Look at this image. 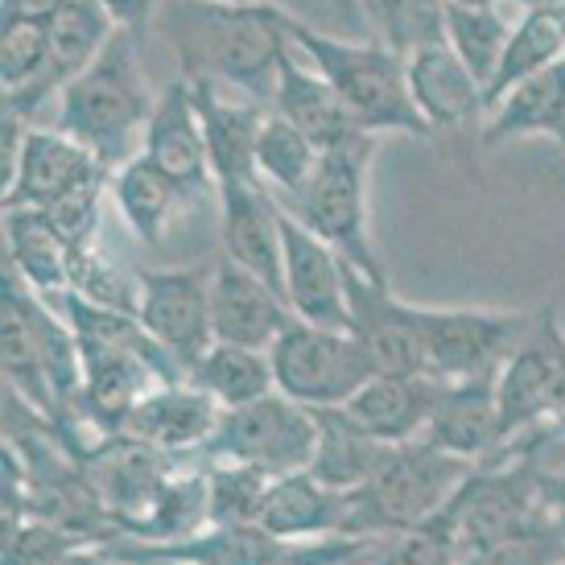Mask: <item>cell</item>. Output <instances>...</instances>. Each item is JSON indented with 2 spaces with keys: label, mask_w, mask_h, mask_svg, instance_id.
<instances>
[{
  "label": "cell",
  "mask_w": 565,
  "mask_h": 565,
  "mask_svg": "<svg viewBox=\"0 0 565 565\" xmlns=\"http://www.w3.org/2000/svg\"><path fill=\"white\" fill-rule=\"evenodd\" d=\"M232 4H260V0H232Z\"/></svg>",
  "instance_id": "bcb514c9"
},
{
  "label": "cell",
  "mask_w": 565,
  "mask_h": 565,
  "mask_svg": "<svg viewBox=\"0 0 565 565\" xmlns=\"http://www.w3.org/2000/svg\"><path fill=\"white\" fill-rule=\"evenodd\" d=\"M186 380L194 388H203L211 401H220V408H239L268 393H277L268 351H252V347H232V343L211 347L203 360L190 367Z\"/></svg>",
  "instance_id": "d6a6232c"
},
{
  "label": "cell",
  "mask_w": 565,
  "mask_h": 565,
  "mask_svg": "<svg viewBox=\"0 0 565 565\" xmlns=\"http://www.w3.org/2000/svg\"><path fill=\"white\" fill-rule=\"evenodd\" d=\"M422 438L446 455L487 462L500 450V376L441 384Z\"/></svg>",
  "instance_id": "603a6c76"
},
{
  "label": "cell",
  "mask_w": 565,
  "mask_h": 565,
  "mask_svg": "<svg viewBox=\"0 0 565 565\" xmlns=\"http://www.w3.org/2000/svg\"><path fill=\"white\" fill-rule=\"evenodd\" d=\"M294 310L285 294H277L265 277L248 273L244 265L220 256L215 277H211V322H215V343L252 347V351H273V343L294 327Z\"/></svg>",
  "instance_id": "ac0fdd59"
},
{
  "label": "cell",
  "mask_w": 565,
  "mask_h": 565,
  "mask_svg": "<svg viewBox=\"0 0 565 565\" xmlns=\"http://www.w3.org/2000/svg\"><path fill=\"white\" fill-rule=\"evenodd\" d=\"M479 462L471 458L446 455L425 438L401 441L388 462L355 491H347L351 500V536H396L438 516L446 503L455 500L462 483L475 475Z\"/></svg>",
  "instance_id": "5b68a950"
},
{
  "label": "cell",
  "mask_w": 565,
  "mask_h": 565,
  "mask_svg": "<svg viewBox=\"0 0 565 565\" xmlns=\"http://www.w3.org/2000/svg\"><path fill=\"white\" fill-rule=\"evenodd\" d=\"M104 4H108V13L116 17V25L141 30L145 21H158V13L170 0H104Z\"/></svg>",
  "instance_id": "ab89813d"
},
{
  "label": "cell",
  "mask_w": 565,
  "mask_h": 565,
  "mask_svg": "<svg viewBox=\"0 0 565 565\" xmlns=\"http://www.w3.org/2000/svg\"><path fill=\"white\" fill-rule=\"evenodd\" d=\"M211 277L215 265H186V268H137L141 301L137 318L153 334V343L190 367L215 347V322H211Z\"/></svg>",
  "instance_id": "7c38bea8"
},
{
  "label": "cell",
  "mask_w": 565,
  "mask_h": 565,
  "mask_svg": "<svg viewBox=\"0 0 565 565\" xmlns=\"http://www.w3.org/2000/svg\"><path fill=\"white\" fill-rule=\"evenodd\" d=\"M54 310L71 322L83 355V422L104 434H120L125 417L161 384H182L186 367L170 360L137 315L108 310L79 294H58Z\"/></svg>",
  "instance_id": "7a4b0ae2"
},
{
  "label": "cell",
  "mask_w": 565,
  "mask_h": 565,
  "mask_svg": "<svg viewBox=\"0 0 565 565\" xmlns=\"http://www.w3.org/2000/svg\"><path fill=\"white\" fill-rule=\"evenodd\" d=\"M220 239L223 256L265 277L277 294H285L281 260V203L273 199L265 182H220Z\"/></svg>",
  "instance_id": "d6986e66"
},
{
  "label": "cell",
  "mask_w": 565,
  "mask_h": 565,
  "mask_svg": "<svg viewBox=\"0 0 565 565\" xmlns=\"http://www.w3.org/2000/svg\"><path fill=\"white\" fill-rule=\"evenodd\" d=\"M158 25L186 79H211L273 108L281 58L294 50V17L273 0H170Z\"/></svg>",
  "instance_id": "6da1fadb"
},
{
  "label": "cell",
  "mask_w": 565,
  "mask_h": 565,
  "mask_svg": "<svg viewBox=\"0 0 565 565\" xmlns=\"http://www.w3.org/2000/svg\"><path fill=\"white\" fill-rule=\"evenodd\" d=\"M462 562V541H458L455 500L441 508L438 516L413 524L405 533L384 536L372 565H458Z\"/></svg>",
  "instance_id": "d590c367"
},
{
  "label": "cell",
  "mask_w": 565,
  "mask_h": 565,
  "mask_svg": "<svg viewBox=\"0 0 565 565\" xmlns=\"http://www.w3.org/2000/svg\"><path fill=\"white\" fill-rule=\"evenodd\" d=\"M281 239H285V301L301 322L315 327H351V306H347V260L318 239L298 215L281 206Z\"/></svg>",
  "instance_id": "5bb4252c"
},
{
  "label": "cell",
  "mask_w": 565,
  "mask_h": 565,
  "mask_svg": "<svg viewBox=\"0 0 565 565\" xmlns=\"http://www.w3.org/2000/svg\"><path fill=\"white\" fill-rule=\"evenodd\" d=\"M524 137H553V141L565 137V58L529 75L524 83H516L495 108L487 111V149L508 141H524Z\"/></svg>",
  "instance_id": "f1b7e54d"
},
{
  "label": "cell",
  "mask_w": 565,
  "mask_h": 565,
  "mask_svg": "<svg viewBox=\"0 0 565 565\" xmlns=\"http://www.w3.org/2000/svg\"><path fill=\"white\" fill-rule=\"evenodd\" d=\"M327 4L334 9V17H339L355 38L372 30V25H367V13H363V0H327Z\"/></svg>",
  "instance_id": "b9f144b4"
},
{
  "label": "cell",
  "mask_w": 565,
  "mask_h": 565,
  "mask_svg": "<svg viewBox=\"0 0 565 565\" xmlns=\"http://www.w3.org/2000/svg\"><path fill=\"white\" fill-rule=\"evenodd\" d=\"M372 158H376V141H360L322 153L310 186L301 190L285 211L298 215L318 239H327L351 268H360L367 277H388V268H384L376 244H372V232H367V170H372Z\"/></svg>",
  "instance_id": "8992f818"
},
{
  "label": "cell",
  "mask_w": 565,
  "mask_h": 565,
  "mask_svg": "<svg viewBox=\"0 0 565 565\" xmlns=\"http://www.w3.org/2000/svg\"><path fill=\"white\" fill-rule=\"evenodd\" d=\"M438 393L441 384L429 376H372L343 408L360 425H367L376 438L401 446V441H417L425 434Z\"/></svg>",
  "instance_id": "83f0119b"
},
{
  "label": "cell",
  "mask_w": 565,
  "mask_h": 565,
  "mask_svg": "<svg viewBox=\"0 0 565 565\" xmlns=\"http://www.w3.org/2000/svg\"><path fill=\"white\" fill-rule=\"evenodd\" d=\"M285 541L260 524H206L182 541L111 536L99 553L120 565H277Z\"/></svg>",
  "instance_id": "2e32d148"
},
{
  "label": "cell",
  "mask_w": 565,
  "mask_h": 565,
  "mask_svg": "<svg viewBox=\"0 0 565 565\" xmlns=\"http://www.w3.org/2000/svg\"><path fill=\"white\" fill-rule=\"evenodd\" d=\"M220 401H211L203 388L182 380V384H161L149 396H141L120 425V434L145 441L153 450H166L173 458L190 455V450L203 455L211 434L220 429Z\"/></svg>",
  "instance_id": "ffe728a7"
},
{
  "label": "cell",
  "mask_w": 565,
  "mask_h": 565,
  "mask_svg": "<svg viewBox=\"0 0 565 565\" xmlns=\"http://www.w3.org/2000/svg\"><path fill=\"white\" fill-rule=\"evenodd\" d=\"M120 30L116 17L108 13L104 0H71L63 4L54 21H50V58H46V75H42V87H38V99H33V116L46 104L50 95H63L66 83H75L87 71V66L104 54V46L111 42V33Z\"/></svg>",
  "instance_id": "484cf974"
},
{
  "label": "cell",
  "mask_w": 565,
  "mask_h": 565,
  "mask_svg": "<svg viewBox=\"0 0 565 565\" xmlns=\"http://www.w3.org/2000/svg\"><path fill=\"white\" fill-rule=\"evenodd\" d=\"M79 248L58 223L42 211H4V268L42 298H58L71 289Z\"/></svg>",
  "instance_id": "cb8c5ba5"
},
{
  "label": "cell",
  "mask_w": 565,
  "mask_h": 565,
  "mask_svg": "<svg viewBox=\"0 0 565 565\" xmlns=\"http://www.w3.org/2000/svg\"><path fill=\"white\" fill-rule=\"evenodd\" d=\"M512 25L516 21H508L503 17V4H450L446 0V42L458 50V58L471 66V75L479 83L495 79V66L503 58V46H508V38H512Z\"/></svg>",
  "instance_id": "836d02e7"
},
{
  "label": "cell",
  "mask_w": 565,
  "mask_h": 565,
  "mask_svg": "<svg viewBox=\"0 0 565 565\" xmlns=\"http://www.w3.org/2000/svg\"><path fill=\"white\" fill-rule=\"evenodd\" d=\"M194 83V99H199V116L206 128V149H211V170H215V186L220 182H260L256 173V141H260V125H265V104H256L248 95L220 87L211 79Z\"/></svg>",
  "instance_id": "7402d4cb"
},
{
  "label": "cell",
  "mask_w": 565,
  "mask_h": 565,
  "mask_svg": "<svg viewBox=\"0 0 565 565\" xmlns=\"http://www.w3.org/2000/svg\"><path fill=\"white\" fill-rule=\"evenodd\" d=\"M347 520H351L347 491H334L318 483L310 471H298L273 479L256 524L281 541H315V536H351Z\"/></svg>",
  "instance_id": "d4e9b609"
},
{
  "label": "cell",
  "mask_w": 565,
  "mask_h": 565,
  "mask_svg": "<svg viewBox=\"0 0 565 565\" xmlns=\"http://www.w3.org/2000/svg\"><path fill=\"white\" fill-rule=\"evenodd\" d=\"M557 145H562V149H565V137H562V141H557Z\"/></svg>",
  "instance_id": "7dc6e473"
},
{
  "label": "cell",
  "mask_w": 565,
  "mask_h": 565,
  "mask_svg": "<svg viewBox=\"0 0 565 565\" xmlns=\"http://www.w3.org/2000/svg\"><path fill=\"white\" fill-rule=\"evenodd\" d=\"M0 550H4V562L0 565H58L75 550H92V545H83L79 536L58 529L54 520L25 516L13 533L0 536Z\"/></svg>",
  "instance_id": "74e56055"
},
{
  "label": "cell",
  "mask_w": 565,
  "mask_h": 565,
  "mask_svg": "<svg viewBox=\"0 0 565 565\" xmlns=\"http://www.w3.org/2000/svg\"><path fill=\"white\" fill-rule=\"evenodd\" d=\"M141 158H149L161 173H170L182 186L186 199H199L215 190V170H211V149H206V128L199 116L194 83L178 75L161 87L158 108L149 116L141 137Z\"/></svg>",
  "instance_id": "9a60e30c"
},
{
  "label": "cell",
  "mask_w": 565,
  "mask_h": 565,
  "mask_svg": "<svg viewBox=\"0 0 565 565\" xmlns=\"http://www.w3.org/2000/svg\"><path fill=\"white\" fill-rule=\"evenodd\" d=\"M111 199L120 206L128 232L141 244H161L166 232H170L173 215H178V206L186 203L182 186L173 182L170 173H161L149 158H141V153L111 173Z\"/></svg>",
  "instance_id": "4dcf8cb0"
},
{
  "label": "cell",
  "mask_w": 565,
  "mask_h": 565,
  "mask_svg": "<svg viewBox=\"0 0 565 565\" xmlns=\"http://www.w3.org/2000/svg\"><path fill=\"white\" fill-rule=\"evenodd\" d=\"M347 306H351L347 330L360 339L376 376H425V339L417 306L396 298L388 277H367L347 265Z\"/></svg>",
  "instance_id": "4fadbf2b"
},
{
  "label": "cell",
  "mask_w": 565,
  "mask_h": 565,
  "mask_svg": "<svg viewBox=\"0 0 565 565\" xmlns=\"http://www.w3.org/2000/svg\"><path fill=\"white\" fill-rule=\"evenodd\" d=\"M318 446L310 458V475L334 491H355L388 462L396 446L376 438L367 425H360L347 408H315Z\"/></svg>",
  "instance_id": "4316f807"
},
{
  "label": "cell",
  "mask_w": 565,
  "mask_h": 565,
  "mask_svg": "<svg viewBox=\"0 0 565 565\" xmlns=\"http://www.w3.org/2000/svg\"><path fill=\"white\" fill-rule=\"evenodd\" d=\"M111 186V170L63 128L30 125L4 173V211H58L87 190Z\"/></svg>",
  "instance_id": "8fae6325"
},
{
  "label": "cell",
  "mask_w": 565,
  "mask_h": 565,
  "mask_svg": "<svg viewBox=\"0 0 565 565\" xmlns=\"http://www.w3.org/2000/svg\"><path fill=\"white\" fill-rule=\"evenodd\" d=\"M565 58V0H533L520 9L512 38L503 46V58L495 66V79L487 83V111L529 75Z\"/></svg>",
  "instance_id": "f546056e"
},
{
  "label": "cell",
  "mask_w": 565,
  "mask_h": 565,
  "mask_svg": "<svg viewBox=\"0 0 565 565\" xmlns=\"http://www.w3.org/2000/svg\"><path fill=\"white\" fill-rule=\"evenodd\" d=\"M550 429L565 441V327L557 310H536L533 330L500 372V450Z\"/></svg>",
  "instance_id": "9c48e42d"
},
{
  "label": "cell",
  "mask_w": 565,
  "mask_h": 565,
  "mask_svg": "<svg viewBox=\"0 0 565 565\" xmlns=\"http://www.w3.org/2000/svg\"><path fill=\"white\" fill-rule=\"evenodd\" d=\"M318 161H322V149L294 120H285L268 108L265 125H260V141H256V173L273 190V199L281 206L294 203L301 190L310 186Z\"/></svg>",
  "instance_id": "1f68e13d"
},
{
  "label": "cell",
  "mask_w": 565,
  "mask_h": 565,
  "mask_svg": "<svg viewBox=\"0 0 565 565\" xmlns=\"http://www.w3.org/2000/svg\"><path fill=\"white\" fill-rule=\"evenodd\" d=\"M425 339V376L438 384L500 376L512 351L533 330L536 310H471V306H417Z\"/></svg>",
  "instance_id": "52a82bcc"
},
{
  "label": "cell",
  "mask_w": 565,
  "mask_h": 565,
  "mask_svg": "<svg viewBox=\"0 0 565 565\" xmlns=\"http://www.w3.org/2000/svg\"><path fill=\"white\" fill-rule=\"evenodd\" d=\"M363 13L380 42L396 54L446 33V0H363Z\"/></svg>",
  "instance_id": "8d00e7d4"
},
{
  "label": "cell",
  "mask_w": 565,
  "mask_h": 565,
  "mask_svg": "<svg viewBox=\"0 0 565 565\" xmlns=\"http://www.w3.org/2000/svg\"><path fill=\"white\" fill-rule=\"evenodd\" d=\"M450 4H479V9H487V4H516V0H450Z\"/></svg>",
  "instance_id": "f6af8a7d"
},
{
  "label": "cell",
  "mask_w": 565,
  "mask_h": 565,
  "mask_svg": "<svg viewBox=\"0 0 565 565\" xmlns=\"http://www.w3.org/2000/svg\"><path fill=\"white\" fill-rule=\"evenodd\" d=\"M58 565H120V562H108L99 550H75L66 562H58Z\"/></svg>",
  "instance_id": "ee69618b"
},
{
  "label": "cell",
  "mask_w": 565,
  "mask_h": 565,
  "mask_svg": "<svg viewBox=\"0 0 565 565\" xmlns=\"http://www.w3.org/2000/svg\"><path fill=\"white\" fill-rule=\"evenodd\" d=\"M408 87L425 116L429 132H458V128H483L487 92L471 75V66L458 58V50L446 42V33L429 38L405 54Z\"/></svg>",
  "instance_id": "e0dca14e"
},
{
  "label": "cell",
  "mask_w": 565,
  "mask_h": 565,
  "mask_svg": "<svg viewBox=\"0 0 565 565\" xmlns=\"http://www.w3.org/2000/svg\"><path fill=\"white\" fill-rule=\"evenodd\" d=\"M318 446L315 408L289 401L285 393H268L252 405L223 408L220 429L203 446L206 462H239L256 467L268 479L310 471Z\"/></svg>",
  "instance_id": "ba28073f"
},
{
  "label": "cell",
  "mask_w": 565,
  "mask_h": 565,
  "mask_svg": "<svg viewBox=\"0 0 565 565\" xmlns=\"http://www.w3.org/2000/svg\"><path fill=\"white\" fill-rule=\"evenodd\" d=\"M273 111L285 116V120H294L322 153L347 149V145H360V141H376L372 132H363L355 125V116L347 111L339 92L301 58L298 46L281 58V75H277V92H273Z\"/></svg>",
  "instance_id": "44dd1931"
},
{
  "label": "cell",
  "mask_w": 565,
  "mask_h": 565,
  "mask_svg": "<svg viewBox=\"0 0 565 565\" xmlns=\"http://www.w3.org/2000/svg\"><path fill=\"white\" fill-rule=\"evenodd\" d=\"M268 360L277 393L306 408H343L376 376L351 330L315 327L301 318H294V327L273 343Z\"/></svg>",
  "instance_id": "30bf717a"
},
{
  "label": "cell",
  "mask_w": 565,
  "mask_h": 565,
  "mask_svg": "<svg viewBox=\"0 0 565 565\" xmlns=\"http://www.w3.org/2000/svg\"><path fill=\"white\" fill-rule=\"evenodd\" d=\"M553 524L565 536V471H557V483H553Z\"/></svg>",
  "instance_id": "7bdbcfd3"
},
{
  "label": "cell",
  "mask_w": 565,
  "mask_h": 565,
  "mask_svg": "<svg viewBox=\"0 0 565 565\" xmlns=\"http://www.w3.org/2000/svg\"><path fill=\"white\" fill-rule=\"evenodd\" d=\"M268 487L273 479L256 467L206 462V524H256Z\"/></svg>",
  "instance_id": "e575fe53"
},
{
  "label": "cell",
  "mask_w": 565,
  "mask_h": 565,
  "mask_svg": "<svg viewBox=\"0 0 565 565\" xmlns=\"http://www.w3.org/2000/svg\"><path fill=\"white\" fill-rule=\"evenodd\" d=\"M71 0H0V17H33V21H54V13Z\"/></svg>",
  "instance_id": "60d3db41"
},
{
  "label": "cell",
  "mask_w": 565,
  "mask_h": 565,
  "mask_svg": "<svg viewBox=\"0 0 565 565\" xmlns=\"http://www.w3.org/2000/svg\"><path fill=\"white\" fill-rule=\"evenodd\" d=\"M294 46L318 75L339 92L347 111L355 116V125L372 137L384 132H408V137H434L425 116L417 111L413 87H408L405 54L384 46L380 38H330V33L310 30L306 21L294 17Z\"/></svg>",
  "instance_id": "277c9868"
},
{
  "label": "cell",
  "mask_w": 565,
  "mask_h": 565,
  "mask_svg": "<svg viewBox=\"0 0 565 565\" xmlns=\"http://www.w3.org/2000/svg\"><path fill=\"white\" fill-rule=\"evenodd\" d=\"M458 565H565V536L557 529L512 536V541H500V545L462 553Z\"/></svg>",
  "instance_id": "f35d334b"
},
{
  "label": "cell",
  "mask_w": 565,
  "mask_h": 565,
  "mask_svg": "<svg viewBox=\"0 0 565 565\" xmlns=\"http://www.w3.org/2000/svg\"><path fill=\"white\" fill-rule=\"evenodd\" d=\"M158 108V95L149 92L141 63V30L111 33L104 54L66 83L58 95V120L66 137L87 145L111 173L141 153V137L149 116Z\"/></svg>",
  "instance_id": "3957f363"
}]
</instances>
